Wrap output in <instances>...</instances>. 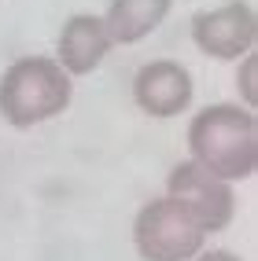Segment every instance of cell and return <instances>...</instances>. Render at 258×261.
Returning <instances> with one entry per match:
<instances>
[{
  "label": "cell",
  "mask_w": 258,
  "mask_h": 261,
  "mask_svg": "<svg viewBox=\"0 0 258 261\" xmlns=\"http://www.w3.org/2000/svg\"><path fill=\"white\" fill-rule=\"evenodd\" d=\"M192 162L221 180H247L258 169V118L236 103L203 107L188 125Z\"/></svg>",
  "instance_id": "cell-1"
},
{
  "label": "cell",
  "mask_w": 258,
  "mask_h": 261,
  "mask_svg": "<svg viewBox=\"0 0 258 261\" xmlns=\"http://www.w3.org/2000/svg\"><path fill=\"white\" fill-rule=\"evenodd\" d=\"M71 74L44 56H26L11 63L0 77V114L15 129H33L41 121H52L71 107Z\"/></svg>",
  "instance_id": "cell-2"
},
{
  "label": "cell",
  "mask_w": 258,
  "mask_h": 261,
  "mask_svg": "<svg viewBox=\"0 0 258 261\" xmlns=\"http://www.w3.org/2000/svg\"><path fill=\"white\" fill-rule=\"evenodd\" d=\"M206 232L174 195L148 202L133 221V243L144 261H192L203 250Z\"/></svg>",
  "instance_id": "cell-3"
},
{
  "label": "cell",
  "mask_w": 258,
  "mask_h": 261,
  "mask_svg": "<svg viewBox=\"0 0 258 261\" xmlns=\"http://www.w3.org/2000/svg\"><path fill=\"white\" fill-rule=\"evenodd\" d=\"M166 195H174L188 214L196 217V224L203 232H221L229 228V221L236 214V195L232 184L206 173L203 166H196L192 159L170 169L166 180Z\"/></svg>",
  "instance_id": "cell-4"
},
{
  "label": "cell",
  "mask_w": 258,
  "mask_h": 261,
  "mask_svg": "<svg viewBox=\"0 0 258 261\" xmlns=\"http://www.w3.org/2000/svg\"><path fill=\"white\" fill-rule=\"evenodd\" d=\"M192 41L199 51L214 59H240L251 56L254 41H258V19L254 8L244 0H229L221 8L199 11L192 19Z\"/></svg>",
  "instance_id": "cell-5"
},
{
  "label": "cell",
  "mask_w": 258,
  "mask_h": 261,
  "mask_svg": "<svg viewBox=\"0 0 258 261\" xmlns=\"http://www.w3.org/2000/svg\"><path fill=\"white\" fill-rule=\"evenodd\" d=\"M192 74L184 70L177 59H155L144 63L133 77V99L136 107L151 118H177L192 103Z\"/></svg>",
  "instance_id": "cell-6"
},
{
  "label": "cell",
  "mask_w": 258,
  "mask_h": 261,
  "mask_svg": "<svg viewBox=\"0 0 258 261\" xmlns=\"http://www.w3.org/2000/svg\"><path fill=\"white\" fill-rule=\"evenodd\" d=\"M107 51H111V37H107V26H103L100 15H74V19H66V26L59 33L56 63L71 77H81V74H92L107 59Z\"/></svg>",
  "instance_id": "cell-7"
},
{
  "label": "cell",
  "mask_w": 258,
  "mask_h": 261,
  "mask_svg": "<svg viewBox=\"0 0 258 261\" xmlns=\"http://www.w3.org/2000/svg\"><path fill=\"white\" fill-rule=\"evenodd\" d=\"M174 0H111L103 26H107L111 44H136L151 37L170 15Z\"/></svg>",
  "instance_id": "cell-8"
},
{
  "label": "cell",
  "mask_w": 258,
  "mask_h": 261,
  "mask_svg": "<svg viewBox=\"0 0 258 261\" xmlns=\"http://www.w3.org/2000/svg\"><path fill=\"white\" fill-rule=\"evenodd\" d=\"M254 56H244V70H240V77H236V85L244 89V99H247V111L254 107Z\"/></svg>",
  "instance_id": "cell-9"
},
{
  "label": "cell",
  "mask_w": 258,
  "mask_h": 261,
  "mask_svg": "<svg viewBox=\"0 0 258 261\" xmlns=\"http://www.w3.org/2000/svg\"><path fill=\"white\" fill-rule=\"evenodd\" d=\"M192 261H240L236 254H229V250H199Z\"/></svg>",
  "instance_id": "cell-10"
}]
</instances>
